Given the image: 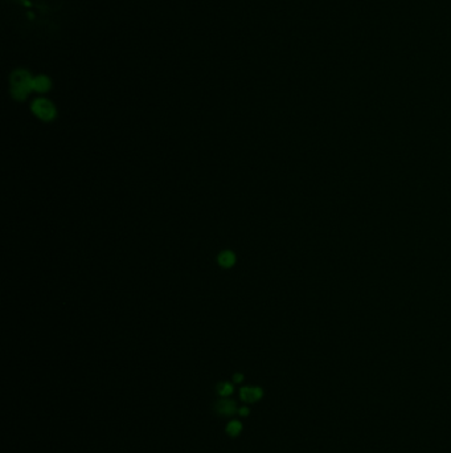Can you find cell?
<instances>
[{"label": "cell", "mask_w": 451, "mask_h": 453, "mask_svg": "<svg viewBox=\"0 0 451 453\" xmlns=\"http://www.w3.org/2000/svg\"><path fill=\"white\" fill-rule=\"evenodd\" d=\"M33 78L27 70H16L11 76V94L15 100L23 101L32 89Z\"/></svg>", "instance_id": "1"}, {"label": "cell", "mask_w": 451, "mask_h": 453, "mask_svg": "<svg viewBox=\"0 0 451 453\" xmlns=\"http://www.w3.org/2000/svg\"><path fill=\"white\" fill-rule=\"evenodd\" d=\"M33 114L36 115L37 118L42 119V121H52L56 118L57 111H56V106L50 102L49 100L45 98H39L32 104L31 106Z\"/></svg>", "instance_id": "2"}, {"label": "cell", "mask_w": 451, "mask_h": 453, "mask_svg": "<svg viewBox=\"0 0 451 453\" xmlns=\"http://www.w3.org/2000/svg\"><path fill=\"white\" fill-rule=\"evenodd\" d=\"M214 412L221 417H232L233 415H236L238 411L237 404L234 400H230V399L226 398H221L220 400L214 403L213 406Z\"/></svg>", "instance_id": "3"}, {"label": "cell", "mask_w": 451, "mask_h": 453, "mask_svg": "<svg viewBox=\"0 0 451 453\" xmlns=\"http://www.w3.org/2000/svg\"><path fill=\"white\" fill-rule=\"evenodd\" d=\"M264 396V389L260 386H244L240 389V398L242 402L255 403Z\"/></svg>", "instance_id": "4"}, {"label": "cell", "mask_w": 451, "mask_h": 453, "mask_svg": "<svg viewBox=\"0 0 451 453\" xmlns=\"http://www.w3.org/2000/svg\"><path fill=\"white\" fill-rule=\"evenodd\" d=\"M219 265L223 268H232L236 264V253L232 251L221 252L217 257Z\"/></svg>", "instance_id": "5"}, {"label": "cell", "mask_w": 451, "mask_h": 453, "mask_svg": "<svg viewBox=\"0 0 451 453\" xmlns=\"http://www.w3.org/2000/svg\"><path fill=\"white\" fill-rule=\"evenodd\" d=\"M32 89L39 93H45L50 89V80L46 76H37L33 78Z\"/></svg>", "instance_id": "6"}, {"label": "cell", "mask_w": 451, "mask_h": 453, "mask_svg": "<svg viewBox=\"0 0 451 453\" xmlns=\"http://www.w3.org/2000/svg\"><path fill=\"white\" fill-rule=\"evenodd\" d=\"M225 432H226V435H228L229 437H232V439H236V437H238V436L241 435V432H242L241 421L230 420L228 423V424H226Z\"/></svg>", "instance_id": "7"}, {"label": "cell", "mask_w": 451, "mask_h": 453, "mask_svg": "<svg viewBox=\"0 0 451 453\" xmlns=\"http://www.w3.org/2000/svg\"><path fill=\"white\" fill-rule=\"evenodd\" d=\"M216 392H217L220 398H228V396H230L234 392V386H233V383H229V382H221L216 387Z\"/></svg>", "instance_id": "8"}, {"label": "cell", "mask_w": 451, "mask_h": 453, "mask_svg": "<svg viewBox=\"0 0 451 453\" xmlns=\"http://www.w3.org/2000/svg\"><path fill=\"white\" fill-rule=\"evenodd\" d=\"M249 413H250V408L247 407V406H242V407L238 408L237 415L240 417H247L249 416Z\"/></svg>", "instance_id": "9"}, {"label": "cell", "mask_w": 451, "mask_h": 453, "mask_svg": "<svg viewBox=\"0 0 451 453\" xmlns=\"http://www.w3.org/2000/svg\"><path fill=\"white\" fill-rule=\"evenodd\" d=\"M242 380H244V375H242V374H240V372H237V374H234V375H233V383H242Z\"/></svg>", "instance_id": "10"}]
</instances>
